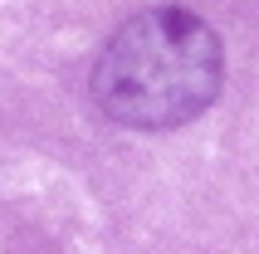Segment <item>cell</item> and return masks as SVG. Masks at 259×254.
Masks as SVG:
<instances>
[{"label":"cell","mask_w":259,"mask_h":254,"mask_svg":"<svg viewBox=\"0 0 259 254\" xmlns=\"http://www.w3.org/2000/svg\"><path fill=\"white\" fill-rule=\"evenodd\" d=\"M220 54L215 29L191 10H142L103 44L93 64V103L122 127H181L205 113L220 93Z\"/></svg>","instance_id":"1"}]
</instances>
